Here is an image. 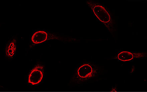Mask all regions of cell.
Instances as JSON below:
<instances>
[{
    "mask_svg": "<svg viewBox=\"0 0 147 92\" xmlns=\"http://www.w3.org/2000/svg\"><path fill=\"white\" fill-rule=\"evenodd\" d=\"M145 53H133L123 51L118 54L117 58L119 60L123 61H130L134 58H142L146 56Z\"/></svg>",
    "mask_w": 147,
    "mask_h": 92,
    "instance_id": "cell-3",
    "label": "cell"
},
{
    "mask_svg": "<svg viewBox=\"0 0 147 92\" xmlns=\"http://www.w3.org/2000/svg\"><path fill=\"white\" fill-rule=\"evenodd\" d=\"M42 65H38L32 69L28 77V83L36 85L42 81L43 76V70Z\"/></svg>",
    "mask_w": 147,
    "mask_h": 92,
    "instance_id": "cell-2",
    "label": "cell"
},
{
    "mask_svg": "<svg viewBox=\"0 0 147 92\" xmlns=\"http://www.w3.org/2000/svg\"><path fill=\"white\" fill-rule=\"evenodd\" d=\"M16 50V45L14 42H11L8 47L7 51V54L9 57H13L15 53Z\"/></svg>",
    "mask_w": 147,
    "mask_h": 92,
    "instance_id": "cell-6",
    "label": "cell"
},
{
    "mask_svg": "<svg viewBox=\"0 0 147 92\" xmlns=\"http://www.w3.org/2000/svg\"><path fill=\"white\" fill-rule=\"evenodd\" d=\"M86 3L100 21L105 24L110 32L113 33L114 31L113 23L111 16L105 8L93 1H87Z\"/></svg>",
    "mask_w": 147,
    "mask_h": 92,
    "instance_id": "cell-1",
    "label": "cell"
},
{
    "mask_svg": "<svg viewBox=\"0 0 147 92\" xmlns=\"http://www.w3.org/2000/svg\"><path fill=\"white\" fill-rule=\"evenodd\" d=\"M93 71V69L90 65L84 64L80 67L78 70V75L81 78H88L92 76Z\"/></svg>",
    "mask_w": 147,
    "mask_h": 92,
    "instance_id": "cell-4",
    "label": "cell"
},
{
    "mask_svg": "<svg viewBox=\"0 0 147 92\" xmlns=\"http://www.w3.org/2000/svg\"><path fill=\"white\" fill-rule=\"evenodd\" d=\"M48 34L44 31H38L34 33L32 37V41L34 44H38L47 40Z\"/></svg>",
    "mask_w": 147,
    "mask_h": 92,
    "instance_id": "cell-5",
    "label": "cell"
}]
</instances>
